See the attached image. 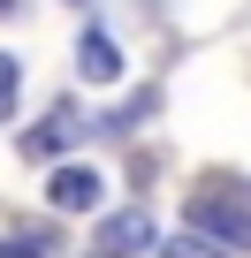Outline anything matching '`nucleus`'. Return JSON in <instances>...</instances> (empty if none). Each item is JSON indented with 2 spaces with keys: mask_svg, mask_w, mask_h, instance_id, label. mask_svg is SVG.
Here are the masks:
<instances>
[{
  "mask_svg": "<svg viewBox=\"0 0 251 258\" xmlns=\"http://www.w3.org/2000/svg\"><path fill=\"white\" fill-rule=\"evenodd\" d=\"M190 235H206V243H221L228 258H243V250H251V205H236V198H221V190H198V198H190Z\"/></svg>",
  "mask_w": 251,
  "mask_h": 258,
  "instance_id": "nucleus-1",
  "label": "nucleus"
},
{
  "mask_svg": "<svg viewBox=\"0 0 251 258\" xmlns=\"http://www.w3.org/2000/svg\"><path fill=\"white\" fill-rule=\"evenodd\" d=\"M99 198H107V175L99 167H54L46 175V205L54 213H91Z\"/></svg>",
  "mask_w": 251,
  "mask_h": 258,
  "instance_id": "nucleus-2",
  "label": "nucleus"
},
{
  "mask_svg": "<svg viewBox=\"0 0 251 258\" xmlns=\"http://www.w3.org/2000/svg\"><path fill=\"white\" fill-rule=\"evenodd\" d=\"M91 243H99V258H130V250H153L160 235H153V213H137V205H130V213H107Z\"/></svg>",
  "mask_w": 251,
  "mask_h": 258,
  "instance_id": "nucleus-3",
  "label": "nucleus"
},
{
  "mask_svg": "<svg viewBox=\"0 0 251 258\" xmlns=\"http://www.w3.org/2000/svg\"><path fill=\"white\" fill-rule=\"evenodd\" d=\"M76 129H84V114H76V106L61 99V106H54V114H46L38 129H23V160H61V152L76 145Z\"/></svg>",
  "mask_w": 251,
  "mask_h": 258,
  "instance_id": "nucleus-4",
  "label": "nucleus"
},
{
  "mask_svg": "<svg viewBox=\"0 0 251 258\" xmlns=\"http://www.w3.org/2000/svg\"><path fill=\"white\" fill-rule=\"evenodd\" d=\"M76 69H84V84H114V76H122L114 38H107V31H84V38H76Z\"/></svg>",
  "mask_w": 251,
  "mask_h": 258,
  "instance_id": "nucleus-5",
  "label": "nucleus"
},
{
  "mask_svg": "<svg viewBox=\"0 0 251 258\" xmlns=\"http://www.w3.org/2000/svg\"><path fill=\"white\" fill-rule=\"evenodd\" d=\"M160 258H228L221 243H206V235H175V243H153Z\"/></svg>",
  "mask_w": 251,
  "mask_h": 258,
  "instance_id": "nucleus-6",
  "label": "nucleus"
},
{
  "mask_svg": "<svg viewBox=\"0 0 251 258\" xmlns=\"http://www.w3.org/2000/svg\"><path fill=\"white\" fill-rule=\"evenodd\" d=\"M16 84H23V69H16V53H0V121L16 114Z\"/></svg>",
  "mask_w": 251,
  "mask_h": 258,
  "instance_id": "nucleus-7",
  "label": "nucleus"
},
{
  "mask_svg": "<svg viewBox=\"0 0 251 258\" xmlns=\"http://www.w3.org/2000/svg\"><path fill=\"white\" fill-rule=\"evenodd\" d=\"M0 258H38V250L31 243H0Z\"/></svg>",
  "mask_w": 251,
  "mask_h": 258,
  "instance_id": "nucleus-8",
  "label": "nucleus"
},
{
  "mask_svg": "<svg viewBox=\"0 0 251 258\" xmlns=\"http://www.w3.org/2000/svg\"><path fill=\"white\" fill-rule=\"evenodd\" d=\"M0 8H8V0H0Z\"/></svg>",
  "mask_w": 251,
  "mask_h": 258,
  "instance_id": "nucleus-9",
  "label": "nucleus"
}]
</instances>
